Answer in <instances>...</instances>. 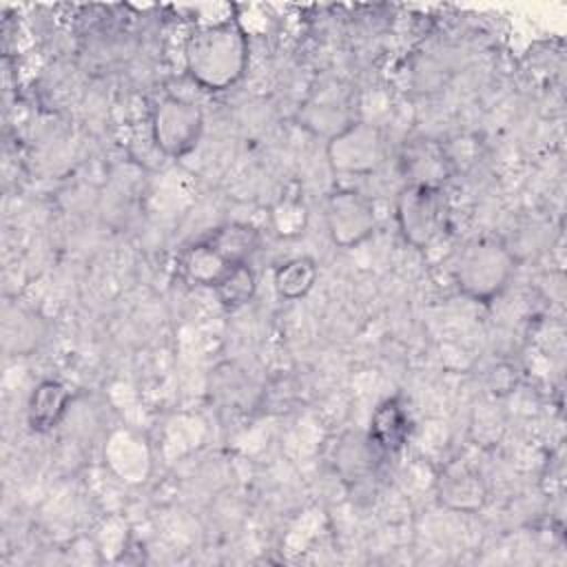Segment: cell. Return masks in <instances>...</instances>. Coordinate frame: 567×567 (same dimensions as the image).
<instances>
[{
	"mask_svg": "<svg viewBox=\"0 0 567 567\" xmlns=\"http://www.w3.org/2000/svg\"><path fill=\"white\" fill-rule=\"evenodd\" d=\"M317 281V264L312 257H292L275 270L272 284L281 299L295 301L306 297Z\"/></svg>",
	"mask_w": 567,
	"mask_h": 567,
	"instance_id": "cell-14",
	"label": "cell"
},
{
	"mask_svg": "<svg viewBox=\"0 0 567 567\" xmlns=\"http://www.w3.org/2000/svg\"><path fill=\"white\" fill-rule=\"evenodd\" d=\"M217 295V301L228 308V310H237L241 306H246L257 290V275L255 270L248 266V261L244 264H235L228 268V272L217 281V286L213 288Z\"/></svg>",
	"mask_w": 567,
	"mask_h": 567,
	"instance_id": "cell-15",
	"label": "cell"
},
{
	"mask_svg": "<svg viewBox=\"0 0 567 567\" xmlns=\"http://www.w3.org/2000/svg\"><path fill=\"white\" fill-rule=\"evenodd\" d=\"M514 268L516 259L503 239L478 237L461 250L454 264V281L472 301L489 303L507 288Z\"/></svg>",
	"mask_w": 567,
	"mask_h": 567,
	"instance_id": "cell-2",
	"label": "cell"
},
{
	"mask_svg": "<svg viewBox=\"0 0 567 567\" xmlns=\"http://www.w3.org/2000/svg\"><path fill=\"white\" fill-rule=\"evenodd\" d=\"M326 224L332 244L339 248H354L372 237L377 228V213L372 202L352 188H339L328 195Z\"/></svg>",
	"mask_w": 567,
	"mask_h": 567,
	"instance_id": "cell-6",
	"label": "cell"
},
{
	"mask_svg": "<svg viewBox=\"0 0 567 567\" xmlns=\"http://www.w3.org/2000/svg\"><path fill=\"white\" fill-rule=\"evenodd\" d=\"M177 266L188 284L215 288L233 264H228L210 244L199 239L182 250Z\"/></svg>",
	"mask_w": 567,
	"mask_h": 567,
	"instance_id": "cell-11",
	"label": "cell"
},
{
	"mask_svg": "<svg viewBox=\"0 0 567 567\" xmlns=\"http://www.w3.org/2000/svg\"><path fill=\"white\" fill-rule=\"evenodd\" d=\"M188 75L206 91H226L248 69L246 31L230 18L213 24H197L184 44Z\"/></svg>",
	"mask_w": 567,
	"mask_h": 567,
	"instance_id": "cell-1",
	"label": "cell"
},
{
	"mask_svg": "<svg viewBox=\"0 0 567 567\" xmlns=\"http://www.w3.org/2000/svg\"><path fill=\"white\" fill-rule=\"evenodd\" d=\"M436 498L452 512L474 514L487 501V485L478 470L467 463L452 461L436 474Z\"/></svg>",
	"mask_w": 567,
	"mask_h": 567,
	"instance_id": "cell-7",
	"label": "cell"
},
{
	"mask_svg": "<svg viewBox=\"0 0 567 567\" xmlns=\"http://www.w3.org/2000/svg\"><path fill=\"white\" fill-rule=\"evenodd\" d=\"M206 244H210L228 264H244L259 246V233L239 221H228L217 228H213L208 235L202 237Z\"/></svg>",
	"mask_w": 567,
	"mask_h": 567,
	"instance_id": "cell-13",
	"label": "cell"
},
{
	"mask_svg": "<svg viewBox=\"0 0 567 567\" xmlns=\"http://www.w3.org/2000/svg\"><path fill=\"white\" fill-rule=\"evenodd\" d=\"M394 217L401 237L412 248H430L447 226V199L441 186L408 182L394 202Z\"/></svg>",
	"mask_w": 567,
	"mask_h": 567,
	"instance_id": "cell-3",
	"label": "cell"
},
{
	"mask_svg": "<svg viewBox=\"0 0 567 567\" xmlns=\"http://www.w3.org/2000/svg\"><path fill=\"white\" fill-rule=\"evenodd\" d=\"M385 153L383 131L363 120H350L326 144L328 164L341 175H370L383 166Z\"/></svg>",
	"mask_w": 567,
	"mask_h": 567,
	"instance_id": "cell-4",
	"label": "cell"
},
{
	"mask_svg": "<svg viewBox=\"0 0 567 567\" xmlns=\"http://www.w3.org/2000/svg\"><path fill=\"white\" fill-rule=\"evenodd\" d=\"M410 436V416L403 403L392 396L381 401L370 416V443L381 454L399 452Z\"/></svg>",
	"mask_w": 567,
	"mask_h": 567,
	"instance_id": "cell-9",
	"label": "cell"
},
{
	"mask_svg": "<svg viewBox=\"0 0 567 567\" xmlns=\"http://www.w3.org/2000/svg\"><path fill=\"white\" fill-rule=\"evenodd\" d=\"M204 131V115L199 106L182 97H164L153 109L151 133L155 146L166 157H184L190 153Z\"/></svg>",
	"mask_w": 567,
	"mask_h": 567,
	"instance_id": "cell-5",
	"label": "cell"
},
{
	"mask_svg": "<svg viewBox=\"0 0 567 567\" xmlns=\"http://www.w3.org/2000/svg\"><path fill=\"white\" fill-rule=\"evenodd\" d=\"M104 461L111 472L126 483H142L151 472V450L142 436L131 430H115L106 439Z\"/></svg>",
	"mask_w": 567,
	"mask_h": 567,
	"instance_id": "cell-8",
	"label": "cell"
},
{
	"mask_svg": "<svg viewBox=\"0 0 567 567\" xmlns=\"http://www.w3.org/2000/svg\"><path fill=\"white\" fill-rule=\"evenodd\" d=\"M403 173L410 177L414 184H434L439 186L441 179H445L450 171V159L443 151V146L421 140L414 142L405 155H403Z\"/></svg>",
	"mask_w": 567,
	"mask_h": 567,
	"instance_id": "cell-12",
	"label": "cell"
},
{
	"mask_svg": "<svg viewBox=\"0 0 567 567\" xmlns=\"http://www.w3.org/2000/svg\"><path fill=\"white\" fill-rule=\"evenodd\" d=\"M69 403H71V390L64 383H60L55 379L40 381L35 385V390L31 392L29 410H27L31 430H35V432L53 430L66 414Z\"/></svg>",
	"mask_w": 567,
	"mask_h": 567,
	"instance_id": "cell-10",
	"label": "cell"
},
{
	"mask_svg": "<svg viewBox=\"0 0 567 567\" xmlns=\"http://www.w3.org/2000/svg\"><path fill=\"white\" fill-rule=\"evenodd\" d=\"M306 208L299 199H281L275 208H272V226L279 235L284 237H295L306 228Z\"/></svg>",
	"mask_w": 567,
	"mask_h": 567,
	"instance_id": "cell-16",
	"label": "cell"
}]
</instances>
